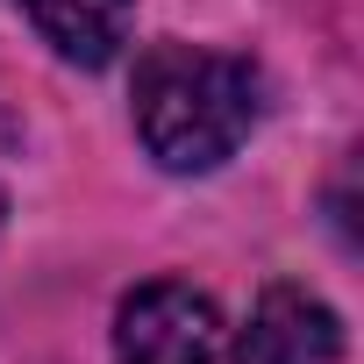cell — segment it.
<instances>
[{
    "label": "cell",
    "mask_w": 364,
    "mask_h": 364,
    "mask_svg": "<svg viewBox=\"0 0 364 364\" xmlns=\"http://www.w3.org/2000/svg\"><path fill=\"white\" fill-rule=\"evenodd\" d=\"M136 136L143 150L193 178V171H215L243 150V136L257 129V107H264V86L243 58L229 50H208V43H150L136 58Z\"/></svg>",
    "instance_id": "cell-1"
},
{
    "label": "cell",
    "mask_w": 364,
    "mask_h": 364,
    "mask_svg": "<svg viewBox=\"0 0 364 364\" xmlns=\"http://www.w3.org/2000/svg\"><path fill=\"white\" fill-rule=\"evenodd\" d=\"M122 364H222V314L186 279H150L114 307Z\"/></svg>",
    "instance_id": "cell-2"
},
{
    "label": "cell",
    "mask_w": 364,
    "mask_h": 364,
    "mask_svg": "<svg viewBox=\"0 0 364 364\" xmlns=\"http://www.w3.org/2000/svg\"><path fill=\"white\" fill-rule=\"evenodd\" d=\"M336 357H343V314L321 293L286 286V279L257 293V307L229 350V364H336Z\"/></svg>",
    "instance_id": "cell-3"
},
{
    "label": "cell",
    "mask_w": 364,
    "mask_h": 364,
    "mask_svg": "<svg viewBox=\"0 0 364 364\" xmlns=\"http://www.w3.org/2000/svg\"><path fill=\"white\" fill-rule=\"evenodd\" d=\"M29 15V29L79 72H100L122 58L129 29H136V0H15Z\"/></svg>",
    "instance_id": "cell-4"
}]
</instances>
